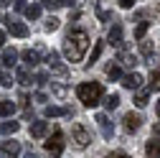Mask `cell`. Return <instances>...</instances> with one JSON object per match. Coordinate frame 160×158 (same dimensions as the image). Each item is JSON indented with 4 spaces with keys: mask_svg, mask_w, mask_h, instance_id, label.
<instances>
[{
    "mask_svg": "<svg viewBox=\"0 0 160 158\" xmlns=\"http://www.w3.org/2000/svg\"><path fill=\"white\" fill-rule=\"evenodd\" d=\"M87 49H89V33L84 28H74V31L66 33V38H64V56L69 59L71 64L82 61Z\"/></svg>",
    "mask_w": 160,
    "mask_h": 158,
    "instance_id": "obj_1",
    "label": "cell"
},
{
    "mask_svg": "<svg viewBox=\"0 0 160 158\" xmlns=\"http://www.w3.org/2000/svg\"><path fill=\"white\" fill-rule=\"evenodd\" d=\"M102 94H104V87L99 84V82H82V84L76 87V97H79V102H82L84 107L99 105Z\"/></svg>",
    "mask_w": 160,
    "mask_h": 158,
    "instance_id": "obj_2",
    "label": "cell"
},
{
    "mask_svg": "<svg viewBox=\"0 0 160 158\" xmlns=\"http://www.w3.org/2000/svg\"><path fill=\"white\" fill-rule=\"evenodd\" d=\"M71 138H74L76 148H87L92 143V133H89V128L84 123H74L71 125Z\"/></svg>",
    "mask_w": 160,
    "mask_h": 158,
    "instance_id": "obj_3",
    "label": "cell"
},
{
    "mask_svg": "<svg viewBox=\"0 0 160 158\" xmlns=\"http://www.w3.org/2000/svg\"><path fill=\"white\" fill-rule=\"evenodd\" d=\"M46 150H48V155H53V158H58V155L64 153V133H61V130H56V133L48 138Z\"/></svg>",
    "mask_w": 160,
    "mask_h": 158,
    "instance_id": "obj_4",
    "label": "cell"
},
{
    "mask_svg": "<svg viewBox=\"0 0 160 158\" xmlns=\"http://www.w3.org/2000/svg\"><path fill=\"white\" fill-rule=\"evenodd\" d=\"M5 26H8V31H10V36H18V38H26L28 33H31V28L26 26V23H21V21H5Z\"/></svg>",
    "mask_w": 160,
    "mask_h": 158,
    "instance_id": "obj_5",
    "label": "cell"
},
{
    "mask_svg": "<svg viewBox=\"0 0 160 158\" xmlns=\"http://www.w3.org/2000/svg\"><path fill=\"white\" fill-rule=\"evenodd\" d=\"M97 125H99V130H102V138H104V140H112L114 128H112V123H109V117H107V115H97Z\"/></svg>",
    "mask_w": 160,
    "mask_h": 158,
    "instance_id": "obj_6",
    "label": "cell"
},
{
    "mask_svg": "<svg viewBox=\"0 0 160 158\" xmlns=\"http://www.w3.org/2000/svg\"><path fill=\"white\" fill-rule=\"evenodd\" d=\"M0 148H3V153H5L8 158H18V155H21V143H18V140H10V138L0 143Z\"/></svg>",
    "mask_w": 160,
    "mask_h": 158,
    "instance_id": "obj_7",
    "label": "cell"
},
{
    "mask_svg": "<svg viewBox=\"0 0 160 158\" xmlns=\"http://www.w3.org/2000/svg\"><path fill=\"white\" fill-rule=\"evenodd\" d=\"M140 125H142V117H140L137 112H127V115H125V130H127V133L140 130Z\"/></svg>",
    "mask_w": 160,
    "mask_h": 158,
    "instance_id": "obj_8",
    "label": "cell"
},
{
    "mask_svg": "<svg viewBox=\"0 0 160 158\" xmlns=\"http://www.w3.org/2000/svg\"><path fill=\"white\" fill-rule=\"evenodd\" d=\"M140 84H142V76L137 71H130L122 76V87H127V89H140Z\"/></svg>",
    "mask_w": 160,
    "mask_h": 158,
    "instance_id": "obj_9",
    "label": "cell"
},
{
    "mask_svg": "<svg viewBox=\"0 0 160 158\" xmlns=\"http://www.w3.org/2000/svg\"><path fill=\"white\" fill-rule=\"evenodd\" d=\"M46 133H48V123H43V120H38V123L31 125V138H43Z\"/></svg>",
    "mask_w": 160,
    "mask_h": 158,
    "instance_id": "obj_10",
    "label": "cell"
},
{
    "mask_svg": "<svg viewBox=\"0 0 160 158\" xmlns=\"http://www.w3.org/2000/svg\"><path fill=\"white\" fill-rule=\"evenodd\" d=\"M109 41H112V46H122V23H114V26H112Z\"/></svg>",
    "mask_w": 160,
    "mask_h": 158,
    "instance_id": "obj_11",
    "label": "cell"
},
{
    "mask_svg": "<svg viewBox=\"0 0 160 158\" xmlns=\"http://www.w3.org/2000/svg\"><path fill=\"white\" fill-rule=\"evenodd\" d=\"M117 59H119V64H122V66H130V69H132V66H137V56H135V54H130V51H119V56H117Z\"/></svg>",
    "mask_w": 160,
    "mask_h": 158,
    "instance_id": "obj_12",
    "label": "cell"
},
{
    "mask_svg": "<svg viewBox=\"0 0 160 158\" xmlns=\"http://www.w3.org/2000/svg\"><path fill=\"white\" fill-rule=\"evenodd\" d=\"M0 61H3L5 66H15V64H18V51H15V49H5Z\"/></svg>",
    "mask_w": 160,
    "mask_h": 158,
    "instance_id": "obj_13",
    "label": "cell"
},
{
    "mask_svg": "<svg viewBox=\"0 0 160 158\" xmlns=\"http://www.w3.org/2000/svg\"><path fill=\"white\" fill-rule=\"evenodd\" d=\"M38 56H41V54H38L36 49H33V51H31V49H26V51H23V61H26V66H36L38 61H41Z\"/></svg>",
    "mask_w": 160,
    "mask_h": 158,
    "instance_id": "obj_14",
    "label": "cell"
},
{
    "mask_svg": "<svg viewBox=\"0 0 160 158\" xmlns=\"http://www.w3.org/2000/svg\"><path fill=\"white\" fill-rule=\"evenodd\" d=\"M145 155L148 158H160V140H150L145 145Z\"/></svg>",
    "mask_w": 160,
    "mask_h": 158,
    "instance_id": "obj_15",
    "label": "cell"
},
{
    "mask_svg": "<svg viewBox=\"0 0 160 158\" xmlns=\"http://www.w3.org/2000/svg\"><path fill=\"white\" fill-rule=\"evenodd\" d=\"M15 82H18V84H23V87H28V84H31V74H28V69H26V66H21V69L15 71Z\"/></svg>",
    "mask_w": 160,
    "mask_h": 158,
    "instance_id": "obj_16",
    "label": "cell"
},
{
    "mask_svg": "<svg viewBox=\"0 0 160 158\" xmlns=\"http://www.w3.org/2000/svg\"><path fill=\"white\" fill-rule=\"evenodd\" d=\"M13 112H15V102H10V100L0 102V117H10Z\"/></svg>",
    "mask_w": 160,
    "mask_h": 158,
    "instance_id": "obj_17",
    "label": "cell"
},
{
    "mask_svg": "<svg viewBox=\"0 0 160 158\" xmlns=\"http://www.w3.org/2000/svg\"><path fill=\"white\" fill-rule=\"evenodd\" d=\"M148 102H150V89H140V92L135 94V105H137V107H145Z\"/></svg>",
    "mask_w": 160,
    "mask_h": 158,
    "instance_id": "obj_18",
    "label": "cell"
},
{
    "mask_svg": "<svg viewBox=\"0 0 160 158\" xmlns=\"http://www.w3.org/2000/svg\"><path fill=\"white\" fill-rule=\"evenodd\" d=\"M150 92H160V69L150 74Z\"/></svg>",
    "mask_w": 160,
    "mask_h": 158,
    "instance_id": "obj_19",
    "label": "cell"
},
{
    "mask_svg": "<svg viewBox=\"0 0 160 158\" xmlns=\"http://www.w3.org/2000/svg\"><path fill=\"white\" fill-rule=\"evenodd\" d=\"M102 51H104V41H97L94 44V51H92V56H89V64H94L99 56H102Z\"/></svg>",
    "mask_w": 160,
    "mask_h": 158,
    "instance_id": "obj_20",
    "label": "cell"
},
{
    "mask_svg": "<svg viewBox=\"0 0 160 158\" xmlns=\"http://www.w3.org/2000/svg\"><path fill=\"white\" fill-rule=\"evenodd\" d=\"M117 105H119V94H114V92H112V94H107V97H104V107H107V110H114Z\"/></svg>",
    "mask_w": 160,
    "mask_h": 158,
    "instance_id": "obj_21",
    "label": "cell"
},
{
    "mask_svg": "<svg viewBox=\"0 0 160 158\" xmlns=\"http://www.w3.org/2000/svg\"><path fill=\"white\" fill-rule=\"evenodd\" d=\"M148 28H150V23H148V21H142V23H140V26L135 28V38H137V41H142V38H145Z\"/></svg>",
    "mask_w": 160,
    "mask_h": 158,
    "instance_id": "obj_22",
    "label": "cell"
},
{
    "mask_svg": "<svg viewBox=\"0 0 160 158\" xmlns=\"http://www.w3.org/2000/svg\"><path fill=\"white\" fill-rule=\"evenodd\" d=\"M26 15H28V21L41 18V5H28V8H26Z\"/></svg>",
    "mask_w": 160,
    "mask_h": 158,
    "instance_id": "obj_23",
    "label": "cell"
},
{
    "mask_svg": "<svg viewBox=\"0 0 160 158\" xmlns=\"http://www.w3.org/2000/svg\"><path fill=\"white\" fill-rule=\"evenodd\" d=\"M152 51H155V46L142 38V41H140V54H142V56H152Z\"/></svg>",
    "mask_w": 160,
    "mask_h": 158,
    "instance_id": "obj_24",
    "label": "cell"
},
{
    "mask_svg": "<svg viewBox=\"0 0 160 158\" xmlns=\"http://www.w3.org/2000/svg\"><path fill=\"white\" fill-rule=\"evenodd\" d=\"M58 26H61V21H58V18H56V15H51V18H48V21L43 23V28H46V31H58Z\"/></svg>",
    "mask_w": 160,
    "mask_h": 158,
    "instance_id": "obj_25",
    "label": "cell"
},
{
    "mask_svg": "<svg viewBox=\"0 0 160 158\" xmlns=\"http://www.w3.org/2000/svg\"><path fill=\"white\" fill-rule=\"evenodd\" d=\"M107 76H109V79H119V76H122V69H119V64L107 66Z\"/></svg>",
    "mask_w": 160,
    "mask_h": 158,
    "instance_id": "obj_26",
    "label": "cell"
},
{
    "mask_svg": "<svg viewBox=\"0 0 160 158\" xmlns=\"http://www.w3.org/2000/svg\"><path fill=\"white\" fill-rule=\"evenodd\" d=\"M18 128H21V123H13V120L10 123H3V133H8V135L10 133H18Z\"/></svg>",
    "mask_w": 160,
    "mask_h": 158,
    "instance_id": "obj_27",
    "label": "cell"
},
{
    "mask_svg": "<svg viewBox=\"0 0 160 158\" xmlns=\"http://www.w3.org/2000/svg\"><path fill=\"white\" fill-rule=\"evenodd\" d=\"M61 5H64L61 0H43V8H48V10H58Z\"/></svg>",
    "mask_w": 160,
    "mask_h": 158,
    "instance_id": "obj_28",
    "label": "cell"
},
{
    "mask_svg": "<svg viewBox=\"0 0 160 158\" xmlns=\"http://www.w3.org/2000/svg\"><path fill=\"white\" fill-rule=\"evenodd\" d=\"M97 18L107 23V21H112V13H109V10H102V8H97Z\"/></svg>",
    "mask_w": 160,
    "mask_h": 158,
    "instance_id": "obj_29",
    "label": "cell"
},
{
    "mask_svg": "<svg viewBox=\"0 0 160 158\" xmlns=\"http://www.w3.org/2000/svg\"><path fill=\"white\" fill-rule=\"evenodd\" d=\"M46 79H48L46 71H38V74H36V84H46Z\"/></svg>",
    "mask_w": 160,
    "mask_h": 158,
    "instance_id": "obj_30",
    "label": "cell"
},
{
    "mask_svg": "<svg viewBox=\"0 0 160 158\" xmlns=\"http://www.w3.org/2000/svg\"><path fill=\"white\" fill-rule=\"evenodd\" d=\"M0 84H3V87H10V84H13L10 74H3V76H0Z\"/></svg>",
    "mask_w": 160,
    "mask_h": 158,
    "instance_id": "obj_31",
    "label": "cell"
},
{
    "mask_svg": "<svg viewBox=\"0 0 160 158\" xmlns=\"http://www.w3.org/2000/svg\"><path fill=\"white\" fill-rule=\"evenodd\" d=\"M107 158H130V155H127L125 150H114V153H109Z\"/></svg>",
    "mask_w": 160,
    "mask_h": 158,
    "instance_id": "obj_32",
    "label": "cell"
},
{
    "mask_svg": "<svg viewBox=\"0 0 160 158\" xmlns=\"http://www.w3.org/2000/svg\"><path fill=\"white\" fill-rule=\"evenodd\" d=\"M53 92H56V97H64V94H66V87H61V84H56V87H53Z\"/></svg>",
    "mask_w": 160,
    "mask_h": 158,
    "instance_id": "obj_33",
    "label": "cell"
},
{
    "mask_svg": "<svg viewBox=\"0 0 160 158\" xmlns=\"http://www.w3.org/2000/svg\"><path fill=\"white\" fill-rule=\"evenodd\" d=\"M135 0H119V8H132Z\"/></svg>",
    "mask_w": 160,
    "mask_h": 158,
    "instance_id": "obj_34",
    "label": "cell"
},
{
    "mask_svg": "<svg viewBox=\"0 0 160 158\" xmlns=\"http://www.w3.org/2000/svg\"><path fill=\"white\" fill-rule=\"evenodd\" d=\"M13 8H15V10H26V8H28V5H26V3H23V0H15V5H13Z\"/></svg>",
    "mask_w": 160,
    "mask_h": 158,
    "instance_id": "obj_35",
    "label": "cell"
},
{
    "mask_svg": "<svg viewBox=\"0 0 160 158\" xmlns=\"http://www.w3.org/2000/svg\"><path fill=\"white\" fill-rule=\"evenodd\" d=\"M46 100H48V97H46L43 92H38V94H36V102H46Z\"/></svg>",
    "mask_w": 160,
    "mask_h": 158,
    "instance_id": "obj_36",
    "label": "cell"
},
{
    "mask_svg": "<svg viewBox=\"0 0 160 158\" xmlns=\"http://www.w3.org/2000/svg\"><path fill=\"white\" fill-rule=\"evenodd\" d=\"M152 135H155V138H160V123H155V125H152Z\"/></svg>",
    "mask_w": 160,
    "mask_h": 158,
    "instance_id": "obj_37",
    "label": "cell"
},
{
    "mask_svg": "<svg viewBox=\"0 0 160 158\" xmlns=\"http://www.w3.org/2000/svg\"><path fill=\"white\" fill-rule=\"evenodd\" d=\"M61 3H64L66 8H74V5H76V0H61Z\"/></svg>",
    "mask_w": 160,
    "mask_h": 158,
    "instance_id": "obj_38",
    "label": "cell"
},
{
    "mask_svg": "<svg viewBox=\"0 0 160 158\" xmlns=\"http://www.w3.org/2000/svg\"><path fill=\"white\" fill-rule=\"evenodd\" d=\"M3 46H5V33L0 31V49H3Z\"/></svg>",
    "mask_w": 160,
    "mask_h": 158,
    "instance_id": "obj_39",
    "label": "cell"
},
{
    "mask_svg": "<svg viewBox=\"0 0 160 158\" xmlns=\"http://www.w3.org/2000/svg\"><path fill=\"white\" fill-rule=\"evenodd\" d=\"M155 112H158V117H160V100H158V105H155Z\"/></svg>",
    "mask_w": 160,
    "mask_h": 158,
    "instance_id": "obj_40",
    "label": "cell"
},
{
    "mask_svg": "<svg viewBox=\"0 0 160 158\" xmlns=\"http://www.w3.org/2000/svg\"><path fill=\"white\" fill-rule=\"evenodd\" d=\"M26 158H36V155H33V153H28V155H26Z\"/></svg>",
    "mask_w": 160,
    "mask_h": 158,
    "instance_id": "obj_41",
    "label": "cell"
},
{
    "mask_svg": "<svg viewBox=\"0 0 160 158\" xmlns=\"http://www.w3.org/2000/svg\"><path fill=\"white\" fill-rule=\"evenodd\" d=\"M0 3H5V5H8V3H10V0H0Z\"/></svg>",
    "mask_w": 160,
    "mask_h": 158,
    "instance_id": "obj_42",
    "label": "cell"
}]
</instances>
